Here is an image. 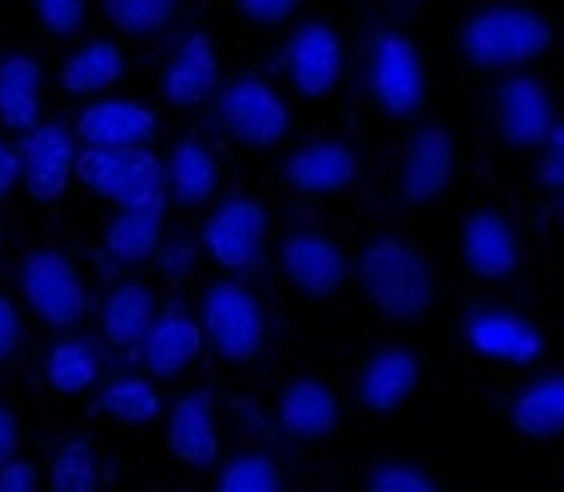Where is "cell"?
<instances>
[{"mask_svg":"<svg viewBox=\"0 0 564 492\" xmlns=\"http://www.w3.org/2000/svg\"><path fill=\"white\" fill-rule=\"evenodd\" d=\"M462 262L481 282H509L521 271V234L497 207H474L462 219Z\"/></svg>","mask_w":564,"mask_h":492,"instance_id":"15","label":"cell"},{"mask_svg":"<svg viewBox=\"0 0 564 492\" xmlns=\"http://www.w3.org/2000/svg\"><path fill=\"white\" fill-rule=\"evenodd\" d=\"M100 373L104 350L84 334H72V338H64V342H56L44 353V382H48V390L64 393V397L88 393L91 385L100 382Z\"/></svg>","mask_w":564,"mask_h":492,"instance_id":"29","label":"cell"},{"mask_svg":"<svg viewBox=\"0 0 564 492\" xmlns=\"http://www.w3.org/2000/svg\"><path fill=\"white\" fill-rule=\"evenodd\" d=\"M533 155H536V167H533L536 187L549 195H564V120H556L549 128V135H544Z\"/></svg>","mask_w":564,"mask_h":492,"instance_id":"35","label":"cell"},{"mask_svg":"<svg viewBox=\"0 0 564 492\" xmlns=\"http://www.w3.org/2000/svg\"><path fill=\"white\" fill-rule=\"evenodd\" d=\"M271 234V211L254 195H231L203 219V251L227 274H247L259 266Z\"/></svg>","mask_w":564,"mask_h":492,"instance_id":"9","label":"cell"},{"mask_svg":"<svg viewBox=\"0 0 564 492\" xmlns=\"http://www.w3.org/2000/svg\"><path fill=\"white\" fill-rule=\"evenodd\" d=\"M155 306H160L155 291L143 278L120 282L100 310V330L108 338V346H116V350H140L143 334H148V326L155 318Z\"/></svg>","mask_w":564,"mask_h":492,"instance_id":"27","label":"cell"},{"mask_svg":"<svg viewBox=\"0 0 564 492\" xmlns=\"http://www.w3.org/2000/svg\"><path fill=\"white\" fill-rule=\"evenodd\" d=\"M163 207L167 203H143V207H116L111 222L104 227V251L120 266L152 259L163 239Z\"/></svg>","mask_w":564,"mask_h":492,"instance_id":"26","label":"cell"},{"mask_svg":"<svg viewBox=\"0 0 564 492\" xmlns=\"http://www.w3.org/2000/svg\"><path fill=\"white\" fill-rule=\"evenodd\" d=\"M24 342V321H21V310L12 306L4 294H0V365L9 362L12 353L21 350Z\"/></svg>","mask_w":564,"mask_h":492,"instance_id":"39","label":"cell"},{"mask_svg":"<svg viewBox=\"0 0 564 492\" xmlns=\"http://www.w3.org/2000/svg\"><path fill=\"white\" fill-rule=\"evenodd\" d=\"M167 449L187 469H212L219 461V429H215V393L192 390L167 413Z\"/></svg>","mask_w":564,"mask_h":492,"instance_id":"22","label":"cell"},{"mask_svg":"<svg viewBox=\"0 0 564 492\" xmlns=\"http://www.w3.org/2000/svg\"><path fill=\"white\" fill-rule=\"evenodd\" d=\"M41 489V469L29 461V457H9V461L0 464V492H32Z\"/></svg>","mask_w":564,"mask_h":492,"instance_id":"38","label":"cell"},{"mask_svg":"<svg viewBox=\"0 0 564 492\" xmlns=\"http://www.w3.org/2000/svg\"><path fill=\"white\" fill-rule=\"evenodd\" d=\"M17 282H21L29 310L48 330H76L88 314V291H84L80 271L56 247H36V251L24 254Z\"/></svg>","mask_w":564,"mask_h":492,"instance_id":"7","label":"cell"},{"mask_svg":"<svg viewBox=\"0 0 564 492\" xmlns=\"http://www.w3.org/2000/svg\"><path fill=\"white\" fill-rule=\"evenodd\" d=\"M462 338L465 346L485 358V362L501 365H536L544 353V330L529 314L501 306V302H477L462 318Z\"/></svg>","mask_w":564,"mask_h":492,"instance_id":"10","label":"cell"},{"mask_svg":"<svg viewBox=\"0 0 564 492\" xmlns=\"http://www.w3.org/2000/svg\"><path fill=\"white\" fill-rule=\"evenodd\" d=\"M362 489H370V492H437L442 481H437L430 469H422V464L390 457V461H378L370 472H366Z\"/></svg>","mask_w":564,"mask_h":492,"instance_id":"34","label":"cell"},{"mask_svg":"<svg viewBox=\"0 0 564 492\" xmlns=\"http://www.w3.org/2000/svg\"><path fill=\"white\" fill-rule=\"evenodd\" d=\"M76 183L84 192L108 199L111 207L167 203V172L148 143L143 147H80Z\"/></svg>","mask_w":564,"mask_h":492,"instance_id":"3","label":"cell"},{"mask_svg":"<svg viewBox=\"0 0 564 492\" xmlns=\"http://www.w3.org/2000/svg\"><path fill=\"white\" fill-rule=\"evenodd\" d=\"M489 108H494L497 140L509 151H517V155H533L544 135H549V128L561 120L553 88L524 68L505 72V80L494 88Z\"/></svg>","mask_w":564,"mask_h":492,"instance_id":"8","label":"cell"},{"mask_svg":"<svg viewBox=\"0 0 564 492\" xmlns=\"http://www.w3.org/2000/svg\"><path fill=\"white\" fill-rule=\"evenodd\" d=\"M163 409V397L143 378H120L100 393V413H108L120 425H152Z\"/></svg>","mask_w":564,"mask_h":492,"instance_id":"31","label":"cell"},{"mask_svg":"<svg viewBox=\"0 0 564 492\" xmlns=\"http://www.w3.org/2000/svg\"><path fill=\"white\" fill-rule=\"evenodd\" d=\"M128 76V56L116 41H84L61 68V84L68 96H100Z\"/></svg>","mask_w":564,"mask_h":492,"instance_id":"28","label":"cell"},{"mask_svg":"<svg viewBox=\"0 0 564 492\" xmlns=\"http://www.w3.org/2000/svg\"><path fill=\"white\" fill-rule=\"evenodd\" d=\"M21 183V147L0 135V203L9 199Z\"/></svg>","mask_w":564,"mask_h":492,"instance_id":"40","label":"cell"},{"mask_svg":"<svg viewBox=\"0 0 564 492\" xmlns=\"http://www.w3.org/2000/svg\"><path fill=\"white\" fill-rule=\"evenodd\" d=\"M80 147H143L155 140L160 120L135 100H91L72 123Z\"/></svg>","mask_w":564,"mask_h":492,"instance_id":"20","label":"cell"},{"mask_svg":"<svg viewBox=\"0 0 564 492\" xmlns=\"http://www.w3.org/2000/svg\"><path fill=\"white\" fill-rule=\"evenodd\" d=\"M0 247H4V234H0Z\"/></svg>","mask_w":564,"mask_h":492,"instance_id":"43","label":"cell"},{"mask_svg":"<svg viewBox=\"0 0 564 492\" xmlns=\"http://www.w3.org/2000/svg\"><path fill=\"white\" fill-rule=\"evenodd\" d=\"M219 128L247 151H271L291 135V108L262 76H235L215 91Z\"/></svg>","mask_w":564,"mask_h":492,"instance_id":"6","label":"cell"},{"mask_svg":"<svg viewBox=\"0 0 564 492\" xmlns=\"http://www.w3.org/2000/svg\"><path fill=\"white\" fill-rule=\"evenodd\" d=\"M76 151L80 140L64 123H36L24 131L21 183L36 203H56L76 179Z\"/></svg>","mask_w":564,"mask_h":492,"instance_id":"14","label":"cell"},{"mask_svg":"<svg viewBox=\"0 0 564 492\" xmlns=\"http://www.w3.org/2000/svg\"><path fill=\"white\" fill-rule=\"evenodd\" d=\"M561 219H564V203H561Z\"/></svg>","mask_w":564,"mask_h":492,"instance_id":"42","label":"cell"},{"mask_svg":"<svg viewBox=\"0 0 564 492\" xmlns=\"http://www.w3.org/2000/svg\"><path fill=\"white\" fill-rule=\"evenodd\" d=\"M32 12L48 36L64 41V36L80 32L84 17H88V0H32Z\"/></svg>","mask_w":564,"mask_h":492,"instance_id":"36","label":"cell"},{"mask_svg":"<svg viewBox=\"0 0 564 492\" xmlns=\"http://www.w3.org/2000/svg\"><path fill=\"white\" fill-rule=\"evenodd\" d=\"M163 172H167V195H172L180 207L195 211V207H207L219 192V160H215V151L207 147L203 140L187 135L172 147L167 163H163Z\"/></svg>","mask_w":564,"mask_h":492,"instance_id":"25","label":"cell"},{"mask_svg":"<svg viewBox=\"0 0 564 492\" xmlns=\"http://www.w3.org/2000/svg\"><path fill=\"white\" fill-rule=\"evenodd\" d=\"M346 68V52L338 29L326 21H306L294 29L286 41V76H291L294 91L306 100H326Z\"/></svg>","mask_w":564,"mask_h":492,"instance_id":"16","label":"cell"},{"mask_svg":"<svg viewBox=\"0 0 564 492\" xmlns=\"http://www.w3.org/2000/svg\"><path fill=\"white\" fill-rule=\"evenodd\" d=\"M556 44V32L549 17L529 4H513V0H494L481 4L462 21L457 32V48H462L465 64H474L481 72H517L529 64L544 61Z\"/></svg>","mask_w":564,"mask_h":492,"instance_id":"2","label":"cell"},{"mask_svg":"<svg viewBox=\"0 0 564 492\" xmlns=\"http://www.w3.org/2000/svg\"><path fill=\"white\" fill-rule=\"evenodd\" d=\"M203 346L207 342H203L199 318L187 306H180V302H163V306H155V318L148 326V334H143L140 350L152 378L172 382V378H180L199 358Z\"/></svg>","mask_w":564,"mask_h":492,"instance_id":"19","label":"cell"},{"mask_svg":"<svg viewBox=\"0 0 564 492\" xmlns=\"http://www.w3.org/2000/svg\"><path fill=\"white\" fill-rule=\"evenodd\" d=\"M282 278L291 282L303 298H338L346 282L354 278V266L338 239L318 227H291L279 251Z\"/></svg>","mask_w":564,"mask_h":492,"instance_id":"11","label":"cell"},{"mask_svg":"<svg viewBox=\"0 0 564 492\" xmlns=\"http://www.w3.org/2000/svg\"><path fill=\"white\" fill-rule=\"evenodd\" d=\"M366 88H370L373 108L386 120H413L422 116L430 84H425L422 48L398 29H378L370 36V56H366Z\"/></svg>","mask_w":564,"mask_h":492,"instance_id":"4","label":"cell"},{"mask_svg":"<svg viewBox=\"0 0 564 492\" xmlns=\"http://www.w3.org/2000/svg\"><path fill=\"white\" fill-rule=\"evenodd\" d=\"M215 484L223 492H279L286 489V477H282L279 461H274L271 452L247 449V452H235L231 461L223 464Z\"/></svg>","mask_w":564,"mask_h":492,"instance_id":"32","label":"cell"},{"mask_svg":"<svg viewBox=\"0 0 564 492\" xmlns=\"http://www.w3.org/2000/svg\"><path fill=\"white\" fill-rule=\"evenodd\" d=\"M203 342L219 353L223 362L247 365L267 346V310L259 294L239 278H219L203 291L199 302Z\"/></svg>","mask_w":564,"mask_h":492,"instance_id":"5","label":"cell"},{"mask_svg":"<svg viewBox=\"0 0 564 492\" xmlns=\"http://www.w3.org/2000/svg\"><path fill=\"white\" fill-rule=\"evenodd\" d=\"M21 452V417L0 402V464Z\"/></svg>","mask_w":564,"mask_h":492,"instance_id":"41","label":"cell"},{"mask_svg":"<svg viewBox=\"0 0 564 492\" xmlns=\"http://www.w3.org/2000/svg\"><path fill=\"white\" fill-rule=\"evenodd\" d=\"M52 492H96L100 489V457L88 441H64L48 469Z\"/></svg>","mask_w":564,"mask_h":492,"instance_id":"33","label":"cell"},{"mask_svg":"<svg viewBox=\"0 0 564 492\" xmlns=\"http://www.w3.org/2000/svg\"><path fill=\"white\" fill-rule=\"evenodd\" d=\"M219 84H223V68H219L215 41L207 32H187L175 44L172 61L163 64V80H160L163 100L180 111H195L207 100H215Z\"/></svg>","mask_w":564,"mask_h":492,"instance_id":"18","label":"cell"},{"mask_svg":"<svg viewBox=\"0 0 564 492\" xmlns=\"http://www.w3.org/2000/svg\"><path fill=\"white\" fill-rule=\"evenodd\" d=\"M509 425L517 437L536 445L561 441L564 437V370L541 373L533 382L509 397Z\"/></svg>","mask_w":564,"mask_h":492,"instance_id":"23","label":"cell"},{"mask_svg":"<svg viewBox=\"0 0 564 492\" xmlns=\"http://www.w3.org/2000/svg\"><path fill=\"white\" fill-rule=\"evenodd\" d=\"M187 0H100L104 21L120 36H131V41H152V36H163L180 21V12Z\"/></svg>","mask_w":564,"mask_h":492,"instance_id":"30","label":"cell"},{"mask_svg":"<svg viewBox=\"0 0 564 492\" xmlns=\"http://www.w3.org/2000/svg\"><path fill=\"white\" fill-rule=\"evenodd\" d=\"M362 172L358 147L338 135H323V140H306L303 147H294L282 163V179L286 187L311 199H330V195L350 192Z\"/></svg>","mask_w":564,"mask_h":492,"instance_id":"13","label":"cell"},{"mask_svg":"<svg viewBox=\"0 0 564 492\" xmlns=\"http://www.w3.org/2000/svg\"><path fill=\"white\" fill-rule=\"evenodd\" d=\"M274 417H279V429L294 441H326L334 429H338V393L323 382V378H294L279 390V402H274Z\"/></svg>","mask_w":564,"mask_h":492,"instance_id":"21","label":"cell"},{"mask_svg":"<svg viewBox=\"0 0 564 492\" xmlns=\"http://www.w3.org/2000/svg\"><path fill=\"white\" fill-rule=\"evenodd\" d=\"M235 9L247 24L254 29H279L303 9V0H235Z\"/></svg>","mask_w":564,"mask_h":492,"instance_id":"37","label":"cell"},{"mask_svg":"<svg viewBox=\"0 0 564 492\" xmlns=\"http://www.w3.org/2000/svg\"><path fill=\"white\" fill-rule=\"evenodd\" d=\"M422 385V358L405 346H382L373 350L354 378V397L370 417L398 413Z\"/></svg>","mask_w":564,"mask_h":492,"instance_id":"17","label":"cell"},{"mask_svg":"<svg viewBox=\"0 0 564 492\" xmlns=\"http://www.w3.org/2000/svg\"><path fill=\"white\" fill-rule=\"evenodd\" d=\"M457 175V140L442 123H425L405 140L402 160H398V199L405 207H430L454 187Z\"/></svg>","mask_w":564,"mask_h":492,"instance_id":"12","label":"cell"},{"mask_svg":"<svg viewBox=\"0 0 564 492\" xmlns=\"http://www.w3.org/2000/svg\"><path fill=\"white\" fill-rule=\"evenodd\" d=\"M358 291L393 326H417L437 302V274L405 234H373L354 266Z\"/></svg>","mask_w":564,"mask_h":492,"instance_id":"1","label":"cell"},{"mask_svg":"<svg viewBox=\"0 0 564 492\" xmlns=\"http://www.w3.org/2000/svg\"><path fill=\"white\" fill-rule=\"evenodd\" d=\"M44 68L29 52H4L0 56V123L9 131H29L41 123Z\"/></svg>","mask_w":564,"mask_h":492,"instance_id":"24","label":"cell"}]
</instances>
